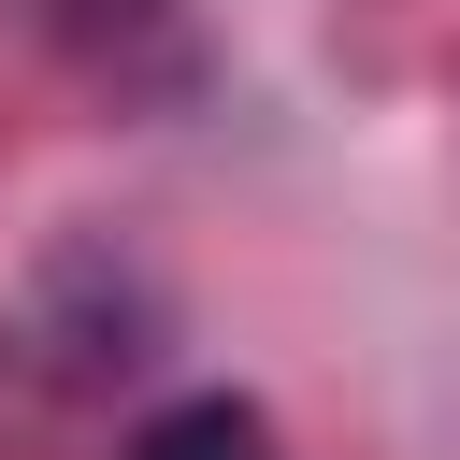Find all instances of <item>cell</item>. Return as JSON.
<instances>
[{"mask_svg": "<svg viewBox=\"0 0 460 460\" xmlns=\"http://www.w3.org/2000/svg\"><path fill=\"white\" fill-rule=\"evenodd\" d=\"M129 460H273V417H259V402H230V388H201V402L144 417V431H129Z\"/></svg>", "mask_w": 460, "mask_h": 460, "instance_id": "6da1fadb", "label": "cell"}]
</instances>
